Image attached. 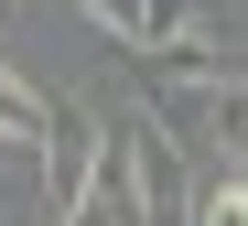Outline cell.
<instances>
[{
    "label": "cell",
    "instance_id": "obj_1",
    "mask_svg": "<svg viewBox=\"0 0 248 226\" xmlns=\"http://www.w3.org/2000/svg\"><path fill=\"white\" fill-rule=\"evenodd\" d=\"M140 108H151V129L173 151H205V162H237V65H227V43L216 32H173V43H140Z\"/></svg>",
    "mask_w": 248,
    "mask_h": 226
},
{
    "label": "cell",
    "instance_id": "obj_2",
    "mask_svg": "<svg viewBox=\"0 0 248 226\" xmlns=\"http://www.w3.org/2000/svg\"><path fill=\"white\" fill-rule=\"evenodd\" d=\"M97 129H108V119H87L76 97H44V129H32V215L65 226L76 183H87V162H97Z\"/></svg>",
    "mask_w": 248,
    "mask_h": 226
},
{
    "label": "cell",
    "instance_id": "obj_3",
    "mask_svg": "<svg viewBox=\"0 0 248 226\" xmlns=\"http://www.w3.org/2000/svg\"><path fill=\"white\" fill-rule=\"evenodd\" d=\"M119 54H140V43H173V32H194L205 22V0H76Z\"/></svg>",
    "mask_w": 248,
    "mask_h": 226
},
{
    "label": "cell",
    "instance_id": "obj_4",
    "mask_svg": "<svg viewBox=\"0 0 248 226\" xmlns=\"http://www.w3.org/2000/svg\"><path fill=\"white\" fill-rule=\"evenodd\" d=\"M119 140H130V172H140V226H184V162H173V140L151 119H130Z\"/></svg>",
    "mask_w": 248,
    "mask_h": 226
},
{
    "label": "cell",
    "instance_id": "obj_5",
    "mask_svg": "<svg viewBox=\"0 0 248 226\" xmlns=\"http://www.w3.org/2000/svg\"><path fill=\"white\" fill-rule=\"evenodd\" d=\"M184 226H248V172H237V162H216V172L184 194Z\"/></svg>",
    "mask_w": 248,
    "mask_h": 226
},
{
    "label": "cell",
    "instance_id": "obj_6",
    "mask_svg": "<svg viewBox=\"0 0 248 226\" xmlns=\"http://www.w3.org/2000/svg\"><path fill=\"white\" fill-rule=\"evenodd\" d=\"M32 129H44V86L0 54V151H32Z\"/></svg>",
    "mask_w": 248,
    "mask_h": 226
},
{
    "label": "cell",
    "instance_id": "obj_7",
    "mask_svg": "<svg viewBox=\"0 0 248 226\" xmlns=\"http://www.w3.org/2000/svg\"><path fill=\"white\" fill-rule=\"evenodd\" d=\"M0 11H11V0H0Z\"/></svg>",
    "mask_w": 248,
    "mask_h": 226
}]
</instances>
